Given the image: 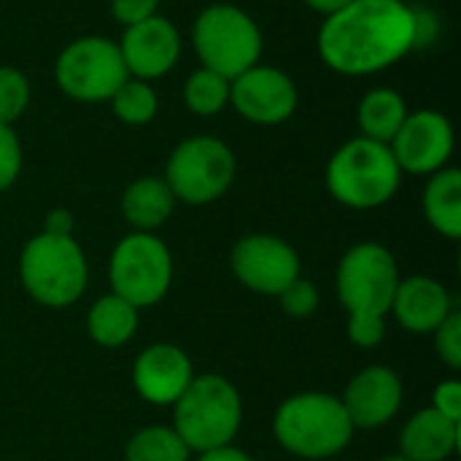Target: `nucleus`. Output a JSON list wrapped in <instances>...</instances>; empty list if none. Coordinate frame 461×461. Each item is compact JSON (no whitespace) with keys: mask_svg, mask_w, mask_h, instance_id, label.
<instances>
[{"mask_svg":"<svg viewBox=\"0 0 461 461\" xmlns=\"http://www.w3.org/2000/svg\"><path fill=\"white\" fill-rule=\"evenodd\" d=\"M419 38V14L405 0H351L324 16L316 49L330 70L357 78L394 68Z\"/></svg>","mask_w":461,"mask_h":461,"instance_id":"1","label":"nucleus"},{"mask_svg":"<svg viewBox=\"0 0 461 461\" xmlns=\"http://www.w3.org/2000/svg\"><path fill=\"white\" fill-rule=\"evenodd\" d=\"M354 424L338 394L300 392L286 397L273 416L276 443L294 459L324 461L343 454L354 440Z\"/></svg>","mask_w":461,"mask_h":461,"instance_id":"2","label":"nucleus"},{"mask_svg":"<svg viewBox=\"0 0 461 461\" xmlns=\"http://www.w3.org/2000/svg\"><path fill=\"white\" fill-rule=\"evenodd\" d=\"M19 284L43 308L76 305L89 286V262L81 243L73 235L38 232L19 254Z\"/></svg>","mask_w":461,"mask_h":461,"instance_id":"3","label":"nucleus"},{"mask_svg":"<svg viewBox=\"0 0 461 461\" xmlns=\"http://www.w3.org/2000/svg\"><path fill=\"white\" fill-rule=\"evenodd\" d=\"M327 192L351 211H375L386 205L402 184V170L389 149L370 138L346 140L327 162Z\"/></svg>","mask_w":461,"mask_h":461,"instance_id":"4","label":"nucleus"},{"mask_svg":"<svg viewBox=\"0 0 461 461\" xmlns=\"http://www.w3.org/2000/svg\"><path fill=\"white\" fill-rule=\"evenodd\" d=\"M243 424V397L219 373H200L173 405V429L192 454L235 443Z\"/></svg>","mask_w":461,"mask_h":461,"instance_id":"5","label":"nucleus"},{"mask_svg":"<svg viewBox=\"0 0 461 461\" xmlns=\"http://www.w3.org/2000/svg\"><path fill=\"white\" fill-rule=\"evenodd\" d=\"M192 46L200 68L232 81L262 62L265 41L251 14L232 3H213L197 14L192 24Z\"/></svg>","mask_w":461,"mask_h":461,"instance_id":"6","label":"nucleus"},{"mask_svg":"<svg viewBox=\"0 0 461 461\" xmlns=\"http://www.w3.org/2000/svg\"><path fill=\"white\" fill-rule=\"evenodd\" d=\"M397 257L375 240L351 246L335 273L338 300L346 319H389L392 300L400 284Z\"/></svg>","mask_w":461,"mask_h":461,"instance_id":"7","label":"nucleus"},{"mask_svg":"<svg viewBox=\"0 0 461 461\" xmlns=\"http://www.w3.org/2000/svg\"><path fill=\"white\" fill-rule=\"evenodd\" d=\"M235 173V154L221 138L192 135L170 151L162 178L178 203L211 205L230 192Z\"/></svg>","mask_w":461,"mask_h":461,"instance_id":"8","label":"nucleus"},{"mask_svg":"<svg viewBox=\"0 0 461 461\" xmlns=\"http://www.w3.org/2000/svg\"><path fill=\"white\" fill-rule=\"evenodd\" d=\"M111 292L138 311L162 303L173 286V254L157 232L124 235L108 259Z\"/></svg>","mask_w":461,"mask_h":461,"instance_id":"9","label":"nucleus"},{"mask_svg":"<svg viewBox=\"0 0 461 461\" xmlns=\"http://www.w3.org/2000/svg\"><path fill=\"white\" fill-rule=\"evenodd\" d=\"M54 78L70 100L108 103L130 73L116 41L105 35H81L59 51Z\"/></svg>","mask_w":461,"mask_h":461,"instance_id":"10","label":"nucleus"},{"mask_svg":"<svg viewBox=\"0 0 461 461\" xmlns=\"http://www.w3.org/2000/svg\"><path fill=\"white\" fill-rule=\"evenodd\" d=\"M230 267L243 289L262 297H278L303 276L297 249L289 240L267 232L243 235L230 251Z\"/></svg>","mask_w":461,"mask_h":461,"instance_id":"11","label":"nucleus"},{"mask_svg":"<svg viewBox=\"0 0 461 461\" xmlns=\"http://www.w3.org/2000/svg\"><path fill=\"white\" fill-rule=\"evenodd\" d=\"M230 105L251 124L276 127L294 116L300 95L289 73L259 62L230 81Z\"/></svg>","mask_w":461,"mask_h":461,"instance_id":"12","label":"nucleus"},{"mask_svg":"<svg viewBox=\"0 0 461 461\" xmlns=\"http://www.w3.org/2000/svg\"><path fill=\"white\" fill-rule=\"evenodd\" d=\"M402 176H432L448 167L454 157V124L446 113L421 108L408 113L389 143Z\"/></svg>","mask_w":461,"mask_h":461,"instance_id":"13","label":"nucleus"},{"mask_svg":"<svg viewBox=\"0 0 461 461\" xmlns=\"http://www.w3.org/2000/svg\"><path fill=\"white\" fill-rule=\"evenodd\" d=\"M338 397L354 429H381L397 419L405 400V386L400 373L389 365H367Z\"/></svg>","mask_w":461,"mask_h":461,"instance_id":"14","label":"nucleus"},{"mask_svg":"<svg viewBox=\"0 0 461 461\" xmlns=\"http://www.w3.org/2000/svg\"><path fill=\"white\" fill-rule=\"evenodd\" d=\"M116 43L127 73L140 81H157L167 76L181 57L178 27L162 14H154L138 24L124 27Z\"/></svg>","mask_w":461,"mask_h":461,"instance_id":"15","label":"nucleus"},{"mask_svg":"<svg viewBox=\"0 0 461 461\" xmlns=\"http://www.w3.org/2000/svg\"><path fill=\"white\" fill-rule=\"evenodd\" d=\"M194 375L189 354L176 343H151L132 362V389L154 408H173Z\"/></svg>","mask_w":461,"mask_h":461,"instance_id":"16","label":"nucleus"},{"mask_svg":"<svg viewBox=\"0 0 461 461\" xmlns=\"http://www.w3.org/2000/svg\"><path fill=\"white\" fill-rule=\"evenodd\" d=\"M456 311L448 286L432 276L400 278L392 311L394 321L411 335H432Z\"/></svg>","mask_w":461,"mask_h":461,"instance_id":"17","label":"nucleus"},{"mask_svg":"<svg viewBox=\"0 0 461 461\" xmlns=\"http://www.w3.org/2000/svg\"><path fill=\"white\" fill-rule=\"evenodd\" d=\"M461 424L432 408L416 411L400 432V451L408 461H448L459 451Z\"/></svg>","mask_w":461,"mask_h":461,"instance_id":"18","label":"nucleus"},{"mask_svg":"<svg viewBox=\"0 0 461 461\" xmlns=\"http://www.w3.org/2000/svg\"><path fill=\"white\" fill-rule=\"evenodd\" d=\"M176 194L162 176H140L122 192V216L132 232H157L176 213Z\"/></svg>","mask_w":461,"mask_h":461,"instance_id":"19","label":"nucleus"},{"mask_svg":"<svg viewBox=\"0 0 461 461\" xmlns=\"http://www.w3.org/2000/svg\"><path fill=\"white\" fill-rule=\"evenodd\" d=\"M140 327V311L108 292L92 303L86 311V335L100 348H122L127 346Z\"/></svg>","mask_w":461,"mask_h":461,"instance_id":"20","label":"nucleus"},{"mask_svg":"<svg viewBox=\"0 0 461 461\" xmlns=\"http://www.w3.org/2000/svg\"><path fill=\"white\" fill-rule=\"evenodd\" d=\"M424 219L427 224L448 238L459 240L461 238V170L456 167H443L427 178L424 197H421Z\"/></svg>","mask_w":461,"mask_h":461,"instance_id":"21","label":"nucleus"},{"mask_svg":"<svg viewBox=\"0 0 461 461\" xmlns=\"http://www.w3.org/2000/svg\"><path fill=\"white\" fill-rule=\"evenodd\" d=\"M408 103L397 89L389 86H375L370 89L357 108V122L362 138L378 140V143H392L397 130L402 127L408 116Z\"/></svg>","mask_w":461,"mask_h":461,"instance_id":"22","label":"nucleus"},{"mask_svg":"<svg viewBox=\"0 0 461 461\" xmlns=\"http://www.w3.org/2000/svg\"><path fill=\"white\" fill-rule=\"evenodd\" d=\"M192 456L178 432L165 424L138 429L124 446V461H192Z\"/></svg>","mask_w":461,"mask_h":461,"instance_id":"23","label":"nucleus"},{"mask_svg":"<svg viewBox=\"0 0 461 461\" xmlns=\"http://www.w3.org/2000/svg\"><path fill=\"white\" fill-rule=\"evenodd\" d=\"M113 116L127 124V127H143L149 122H154L157 111H159V95L151 86V81H140V78H127L113 97L108 100Z\"/></svg>","mask_w":461,"mask_h":461,"instance_id":"24","label":"nucleus"},{"mask_svg":"<svg viewBox=\"0 0 461 461\" xmlns=\"http://www.w3.org/2000/svg\"><path fill=\"white\" fill-rule=\"evenodd\" d=\"M184 103L194 116H216L230 105V78L197 68L184 84Z\"/></svg>","mask_w":461,"mask_h":461,"instance_id":"25","label":"nucleus"},{"mask_svg":"<svg viewBox=\"0 0 461 461\" xmlns=\"http://www.w3.org/2000/svg\"><path fill=\"white\" fill-rule=\"evenodd\" d=\"M30 100H32L30 78L19 68L0 65V124L14 127V122H19L30 108Z\"/></svg>","mask_w":461,"mask_h":461,"instance_id":"26","label":"nucleus"},{"mask_svg":"<svg viewBox=\"0 0 461 461\" xmlns=\"http://www.w3.org/2000/svg\"><path fill=\"white\" fill-rule=\"evenodd\" d=\"M276 300H278L281 311L289 319H311L319 311V305H321V292H319V286L313 281H308V278L300 276Z\"/></svg>","mask_w":461,"mask_h":461,"instance_id":"27","label":"nucleus"},{"mask_svg":"<svg viewBox=\"0 0 461 461\" xmlns=\"http://www.w3.org/2000/svg\"><path fill=\"white\" fill-rule=\"evenodd\" d=\"M435 351L438 359L448 367V370H461V311L456 308L435 332Z\"/></svg>","mask_w":461,"mask_h":461,"instance_id":"28","label":"nucleus"},{"mask_svg":"<svg viewBox=\"0 0 461 461\" xmlns=\"http://www.w3.org/2000/svg\"><path fill=\"white\" fill-rule=\"evenodd\" d=\"M22 140L11 124H0V192H8L22 173Z\"/></svg>","mask_w":461,"mask_h":461,"instance_id":"29","label":"nucleus"},{"mask_svg":"<svg viewBox=\"0 0 461 461\" xmlns=\"http://www.w3.org/2000/svg\"><path fill=\"white\" fill-rule=\"evenodd\" d=\"M346 335L359 348H378L386 338V319H346Z\"/></svg>","mask_w":461,"mask_h":461,"instance_id":"30","label":"nucleus"},{"mask_svg":"<svg viewBox=\"0 0 461 461\" xmlns=\"http://www.w3.org/2000/svg\"><path fill=\"white\" fill-rule=\"evenodd\" d=\"M429 408L438 411L440 416H446V419L461 424V381H456V378L440 381V384L432 389V402H429Z\"/></svg>","mask_w":461,"mask_h":461,"instance_id":"31","label":"nucleus"},{"mask_svg":"<svg viewBox=\"0 0 461 461\" xmlns=\"http://www.w3.org/2000/svg\"><path fill=\"white\" fill-rule=\"evenodd\" d=\"M111 14L122 27H130L159 14V0H111Z\"/></svg>","mask_w":461,"mask_h":461,"instance_id":"32","label":"nucleus"},{"mask_svg":"<svg viewBox=\"0 0 461 461\" xmlns=\"http://www.w3.org/2000/svg\"><path fill=\"white\" fill-rule=\"evenodd\" d=\"M73 227H76V219L68 208H51L43 219V230L41 232H49V235H73Z\"/></svg>","mask_w":461,"mask_h":461,"instance_id":"33","label":"nucleus"},{"mask_svg":"<svg viewBox=\"0 0 461 461\" xmlns=\"http://www.w3.org/2000/svg\"><path fill=\"white\" fill-rule=\"evenodd\" d=\"M194 461H257L249 451L238 448L235 443L230 446H221V448H211V451H203V454H194Z\"/></svg>","mask_w":461,"mask_h":461,"instance_id":"34","label":"nucleus"},{"mask_svg":"<svg viewBox=\"0 0 461 461\" xmlns=\"http://www.w3.org/2000/svg\"><path fill=\"white\" fill-rule=\"evenodd\" d=\"M311 11H316V14H321V16H330V14H335V11H340V8H346L351 0H303Z\"/></svg>","mask_w":461,"mask_h":461,"instance_id":"35","label":"nucleus"},{"mask_svg":"<svg viewBox=\"0 0 461 461\" xmlns=\"http://www.w3.org/2000/svg\"><path fill=\"white\" fill-rule=\"evenodd\" d=\"M381 461H408L402 454H389V456H384Z\"/></svg>","mask_w":461,"mask_h":461,"instance_id":"36","label":"nucleus"}]
</instances>
